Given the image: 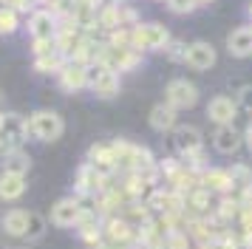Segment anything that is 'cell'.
Instances as JSON below:
<instances>
[{
	"label": "cell",
	"instance_id": "6da1fadb",
	"mask_svg": "<svg viewBox=\"0 0 252 249\" xmlns=\"http://www.w3.org/2000/svg\"><path fill=\"white\" fill-rule=\"evenodd\" d=\"M88 88L99 99H114L119 93V74L105 62H88Z\"/></svg>",
	"mask_w": 252,
	"mask_h": 249
},
{
	"label": "cell",
	"instance_id": "7a4b0ae2",
	"mask_svg": "<svg viewBox=\"0 0 252 249\" xmlns=\"http://www.w3.org/2000/svg\"><path fill=\"white\" fill-rule=\"evenodd\" d=\"M65 130V122L57 111H34L29 119V133L40 142H57Z\"/></svg>",
	"mask_w": 252,
	"mask_h": 249
},
{
	"label": "cell",
	"instance_id": "3957f363",
	"mask_svg": "<svg viewBox=\"0 0 252 249\" xmlns=\"http://www.w3.org/2000/svg\"><path fill=\"white\" fill-rule=\"evenodd\" d=\"M170 43V31L161 26V23H142L130 31V48H153L161 51L164 45Z\"/></svg>",
	"mask_w": 252,
	"mask_h": 249
},
{
	"label": "cell",
	"instance_id": "277c9868",
	"mask_svg": "<svg viewBox=\"0 0 252 249\" xmlns=\"http://www.w3.org/2000/svg\"><path fill=\"white\" fill-rule=\"evenodd\" d=\"M29 136V122H26L20 113H3V122H0V145L3 153L6 150H20Z\"/></svg>",
	"mask_w": 252,
	"mask_h": 249
},
{
	"label": "cell",
	"instance_id": "5b68a950",
	"mask_svg": "<svg viewBox=\"0 0 252 249\" xmlns=\"http://www.w3.org/2000/svg\"><path fill=\"white\" fill-rule=\"evenodd\" d=\"M198 102V88L187 79H173L164 88V105H170L173 111H184V108H193Z\"/></svg>",
	"mask_w": 252,
	"mask_h": 249
},
{
	"label": "cell",
	"instance_id": "8992f818",
	"mask_svg": "<svg viewBox=\"0 0 252 249\" xmlns=\"http://www.w3.org/2000/svg\"><path fill=\"white\" fill-rule=\"evenodd\" d=\"M216 48H213V43H207V40H195V43L187 45V57H184V62L190 68H195V71H207V68L216 65Z\"/></svg>",
	"mask_w": 252,
	"mask_h": 249
},
{
	"label": "cell",
	"instance_id": "52a82bcc",
	"mask_svg": "<svg viewBox=\"0 0 252 249\" xmlns=\"http://www.w3.org/2000/svg\"><path fill=\"white\" fill-rule=\"evenodd\" d=\"M173 145L182 156H198L201 153V130L193 124H179L176 133H173Z\"/></svg>",
	"mask_w": 252,
	"mask_h": 249
},
{
	"label": "cell",
	"instance_id": "ba28073f",
	"mask_svg": "<svg viewBox=\"0 0 252 249\" xmlns=\"http://www.w3.org/2000/svg\"><path fill=\"white\" fill-rule=\"evenodd\" d=\"M29 31L34 37V43H51L54 34H57V17L46 9L34 11L32 20H29Z\"/></svg>",
	"mask_w": 252,
	"mask_h": 249
},
{
	"label": "cell",
	"instance_id": "9c48e42d",
	"mask_svg": "<svg viewBox=\"0 0 252 249\" xmlns=\"http://www.w3.org/2000/svg\"><path fill=\"white\" fill-rule=\"evenodd\" d=\"M82 218V207L77 198H60L51 207V224L54 226H77Z\"/></svg>",
	"mask_w": 252,
	"mask_h": 249
},
{
	"label": "cell",
	"instance_id": "30bf717a",
	"mask_svg": "<svg viewBox=\"0 0 252 249\" xmlns=\"http://www.w3.org/2000/svg\"><path fill=\"white\" fill-rule=\"evenodd\" d=\"M60 85L65 91H80V88H88V65L82 62H65L60 68Z\"/></svg>",
	"mask_w": 252,
	"mask_h": 249
},
{
	"label": "cell",
	"instance_id": "8fae6325",
	"mask_svg": "<svg viewBox=\"0 0 252 249\" xmlns=\"http://www.w3.org/2000/svg\"><path fill=\"white\" fill-rule=\"evenodd\" d=\"M235 113H238V105L229 99V96H213L210 105H207V116H210L213 122H218L221 127L235 122Z\"/></svg>",
	"mask_w": 252,
	"mask_h": 249
},
{
	"label": "cell",
	"instance_id": "7c38bea8",
	"mask_svg": "<svg viewBox=\"0 0 252 249\" xmlns=\"http://www.w3.org/2000/svg\"><path fill=\"white\" fill-rule=\"evenodd\" d=\"M88 164H91L99 176H111L116 170V158H114L111 145H94L91 150H88Z\"/></svg>",
	"mask_w": 252,
	"mask_h": 249
},
{
	"label": "cell",
	"instance_id": "4fadbf2b",
	"mask_svg": "<svg viewBox=\"0 0 252 249\" xmlns=\"http://www.w3.org/2000/svg\"><path fill=\"white\" fill-rule=\"evenodd\" d=\"M227 51L232 57H250L252 54V29L241 26L227 37Z\"/></svg>",
	"mask_w": 252,
	"mask_h": 249
},
{
	"label": "cell",
	"instance_id": "5bb4252c",
	"mask_svg": "<svg viewBox=\"0 0 252 249\" xmlns=\"http://www.w3.org/2000/svg\"><path fill=\"white\" fill-rule=\"evenodd\" d=\"M241 139L244 136L232 127V124H224V127H218L216 136H213V145H216L218 153H224V156H229V153H235L241 147Z\"/></svg>",
	"mask_w": 252,
	"mask_h": 249
},
{
	"label": "cell",
	"instance_id": "9a60e30c",
	"mask_svg": "<svg viewBox=\"0 0 252 249\" xmlns=\"http://www.w3.org/2000/svg\"><path fill=\"white\" fill-rule=\"evenodd\" d=\"M32 170V156L23 150H6L3 153V173H12V176H23Z\"/></svg>",
	"mask_w": 252,
	"mask_h": 249
},
{
	"label": "cell",
	"instance_id": "2e32d148",
	"mask_svg": "<svg viewBox=\"0 0 252 249\" xmlns=\"http://www.w3.org/2000/svg\"><path fill=\"white\" fill-rule=\"evenodd\" d=\"M26 192V179L12 176V173H0V198L3 201H17Z\"/></svg>",
	"mask_w": 252,
	"mask_h": 249
},
{
	"label": "cell",
	"instance_id": "e0dca14e",
	"mask_svg": "<svg viewBox=\"0 0 252 249\" xmlns=\"http://www.w3.org/2000/svg\"><path fill=\"white\" fill-rule=\"evenodd\" d=\"M26 218H29L26 210H9V213H3V218H0V226H3L6 235L23 238L26 235Z\"/></svg>",
	"mask_w": 252,
	"mask_h": 249
},
{
	"label": "cell",
	"instance_id": "ac0fdd59",
	"mask_svg": "<svg viewBox=\"0 0 252 249\" xmlns=\"http://www.w3.org/2000/svg\"><path fill=\"white\" fill-rule=\"evenodd\" d=\"M150 127L153 130H159V133H164V130H176V111H173L170 105H156L153 111H150Z\"/></svg>",
	"mask_w": 252,
	"mask_h": 249
},
{
	"label": "cell",
	"instance_id": "d6986e66",
	"mask_svg": "<svg viewBox=\"0 0 252 249\" xmlns=\"http://www.w3.org/2000/svg\"><path fill=\"white\" fill-rule=\"evenodd\" d=\"M65 65V57L57 51V45H51V48H46V51H40L34 60V68L37 71H43V74H48V71H57L60 74V68Z\"/></svg>",
	"mask_w": 252,
	"mask_h": 249
},
{
	"label": "cell",
	"instance_id": "ffe728a7",
	"mask_svg": "<svg viewBox=\"0 0 252 249\" xmlns=\"http://www.w3.org/2000/svg\"><path fill=\"white\" fill-rule=\"evenodd\" d=\"M102 181H105V176H99V173H96L91 164H82V167H80L77 184H80L82 192H96V190H102V187H105Z\"/></svg>",
	"mask_w": 252,
	"mask_h": 249
},
{
	"label": "cell",
	"instance_id": "44dd1931",
	"mask_svg": "<svg viewBox=\"0 0 252 249\" xmlns=\"http://www.w3.org/2000/svg\"><path fill=\"white\" fill-rule=\"evenodd\" d=\"M201 181H204L207 190H218V192H224V190L232 187V179H229L227 170H207Z\"/></svg>",
	"mask_w": 252,
	"mask_h": 249
},
{
	"label": "cell",
	"instance_id": "7402d4cb",
	"mask_svg": "<svg viewBox=\"0 0 252 249\" xmlns=\"http://www.w3.org/2000/svg\"><path fill=\"white\" fill-rule=\"evenodd\" d=\"M46 229H48V221L43 218L40 213H29V218H26V235L29 241H40V238L46 235Z\"/></svg>",
	"mask_w": 252,
	"mask_h": 249
},
{
	"label": "cell",
	"instance_id": "603a6c76",
	"mask_svg": "<svg viewBox=\"0 0 252 249\" xmlns=\"http://www.w3.org/2000/svg\"><path fill=\"white\" fill-rule=\"evenodd\" d=\"M17 31V11L9 6H0V34Z\"/></svg>",
	"mask_w": 252,
	"mask_h": 249
},
{
	"label": "cell",
	"instance_id": "cb8c5ba5",
	"mask_svg": "<svg viewBox=\"0 0 252 249\" xmlns=\"http://www.w3.org/2000/svg\"><path fill=\"white\" fill-rule=\"evenodd\" d=\"M229 173V179H232V187H241V190H247V187H250L252 184V173L247 167H232V170H227Z\"/></svg>",
	"mask_w": 252,
	"mask_h": 249
},
{
	"label": "cell",
	"instance_id": "d4e9b609",
	"mask_svg": "<svg viewBox=\"0 0 252 249\" xmlns=\"http://www.w3.org/2000/svg\"><path fill=\"white\" fill-rule=\"evenodd\" d=\"M161 51H164V54H167V60H173V62H184V57H187V45L170 40V43L164 45Z\"/></svg>",
	"mask_w": 252,
	"mask_h": 249
},
{
	"label": "cell",
	"instance_id": "484cf974",
	"mask_svg": "<svg viewBox=\"0 0 252 249\" xmlns=\"http://www.w3.org/2000/svg\"><path fill=\"white\" fill-rule=\"evenodd\" d=\"M108 235L114 238V241H127V238L133 235V232H130V226L125 224V221H111V224H108Z\"/></svg>",
	"mask_w": 252,
	"mask_h": 249
},
{
	"label": "cell",
	"instance_id": "4316f807",
	"mask_svg": "<svg viewBox=\"0 0 252 249\" xmlns=\"http://www.w3.org/2000/svg\"><path fill=\"white\" fill-rule=\"evenodd\" d=\"M195 0H167V9L173 11V14H190V11H195Z\"/></svg>",
	"mask_w": 252,
	"mask_h": 249
},
{
	"label": "cell",
	"instance_id": "83f0119b",
	"mask_svg": "<svg viewBox=\"0 0 252 249\" xmlns=\"http://www.w3.org/2000/svg\"><path fill=\"white\" fill-rule=\"evenodd\" d=\"M238 102L244 111H252V85H244V88L238 91Z\"/></svg>",
	"mask_w": 252,
	"mask_h": 249
},
{
	"label": "cell",
	"instance_id": "f1b7e54d",
	"mask_svg": "<svg viewBox=\"0 0 252 249\" xmlns=\"http://www.w3.org/2000/svg\"><path fill=\"white\" fill-rule=\"evenodd\" d=\"M195 3H210V0H195Z\"/></svg>",
	"mask_w": 252,
	"mask_h": 249
},
{
	"label": "cell",
	"instance_id": "f546056e",
	"mask_svg": "<svg viewBox=\"0 0 252 249\" xmlns=\"http://www.w3.org/2000/svg\"><path fill=\"white\" fill-rule=\"evenodd\" d=\"M250 14H252V3H250Z\"/></svg>",
	"mask_w": 252,
	"mask_h": 249
},
{
	"label": "cell",
	"instance_id": "4dcf8cb0",
	"mask_svg": "<svg viewBox=\"0 0 252 249\" xmlns=\"http://www.w3.org/2000/svg\"><path fill=\"white\" fill-rule=\"evenodd\" d=\"M0 122H3V113H0Z\"/></svg>",
	"mask_w": 252,
	"mask_h": 249
}]
</instances>
